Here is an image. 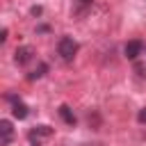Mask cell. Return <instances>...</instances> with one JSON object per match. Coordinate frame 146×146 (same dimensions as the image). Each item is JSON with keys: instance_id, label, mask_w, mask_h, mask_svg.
I'll use <instances>...</instances> for the list:
<instances>
[{"instance_id": "obj_1", "label": "cell", "mask_w": 146, "mask_h": 146, "mask_svg": "<svg viewBox=\"0 0 146 146\" xmlns=\"http://www.w3.org/2000/svg\"><path fill=\"white\" fill-rule=\"evenodd\" d=\"M78 50H80V46H78V41H75L73 36H62L59 43H57V55H59L64 62H71V59L78 55Z\"/></svg>"}, {"instance_id": "obj_2", "label": "cell", "mask_w": 146, "mask_h": 146, "mask_svg": "<svg viewBox=\"0 0 146 146\" xmlns=\"http://www.w3.org/2000/svg\"><path fill=\"white\" fill-rule=\"evenodd\" d=\"M50 137H52V128L50 125H34L27 132V139H30L32 146H43V141L50 139Z\"/></svg>"}, {"instance_id": "obj_3", "label": "cell", "mask_w": 146, "mask_h": 146, "mask_svg": "<svg viewBox=\"0 0 146 146\" xmlns=\"http://www.w3.org/2000/svg\"><path fill=\"white\" fill-rule=\"evenodd\" d=\"M32 57H34V48H32V46H21V48H16V52H14V62H16L18 66H25L27 62H32Z\"/></svg>"}, {"instance_id": "obj_4", "label": "cell", "mask_w": 146, "mask_h": 146, "mask_svg": "<svg viewBox=\"0 0 146 146\" xmlns=\"http://www.w3.org/2000/svg\"><path fill=\"white\" fill-rule=\"evenodd\" d=\"M9 100H11V114L18 119V121H23V119H27V114H30V110H27V105L21 100V98H16V96H7Z\"/></svg>"}, {"instance_id": "obj_5", "label": "cell", "mask_w": 146, "mask_h": 146, "mask_svg": "<svg viewBox=\"0 0 146 146\" xmlns=\"http://www.w3.org/2000/svg\"><path fill=\"white\" fill-rule=\"evenodd\" d=\"M141 50H144V43H141L139 39L128 41V43H125V48H123V52H125V57H128V59H137V57L141 55Z\"/></svg>"}, {"instance_id": "obj_6", "label": "cell", "mask_w": 146, "mask_h": 146, "mask_svg": "<svg viewBox=\"0 0 146 146\" xmlns=\"http://www.w3.org/2000/svg\"><path fill=\"white\" fill-rule=\"evenodd\" d=\"M0 132H2V141H0V146H9L11 139H14V128H11V123H9L7 119L0 121Z\"/></svg>"}, {"instance_id": "obj_7", "label": "cell", "mask_w": 146, "mask_h": 146, "mask_svg": "<svg viewBox=\"0 0 146 146\" xmlns=\"http://www.w3.org/2000/svg\"><path fill=\"white\" fill-rule=\"evenodd\" d=\"M91 5H94V0H73V16H78V18L87 16Z\"/></svg>"}, {"instance_id": "obj_8", "label": "cell", "mask_w": 146, "mask_h": 146, "mask_svg": "<svg viewBox=\"0 0 146 146\" xmlns=\"http://www.w3.org/2000/svg\"><path fill=\"white\" fill-rule=\"evenodd\" d=\"M59 116H62L64 123H68V125H75V121H78L75 114H73V110H71L68 105H62V107H59Z\"/></svg>"}, {"instance_id": "obj_9", "label": "cell", "mask_w": 146, "mask_h": 146, "mask_svg": "<svg viewBox=\"0 0 146 146\" xmlns=\"http://www.w3.org/2000/svg\"><path fill=\"white\" fill-rule=\"evenodd\" d=\"M46 71H48V66H46V64H41V66H39L36 71H32V73L27 75V80H39V78H41V75H43Z\"/></svg>"}, {"instance_id": "obj_10", "label": "cell", "mask_w": 146, "mask_h": 146, "mask_svg": "<svg viewBox=\"0 0 146 146\" xmlns=\"http://www.w3.org/2000/svg\"><path fill=\"white\" fill-rule=\"evenodd\" d=\"M137 119H139V123H146V107H144V110H139Z\"/></svg>"}, {"instance_id": "obj_11", "label": "cell", "mask_w": 146, "mask_h": 146, "mask_svg": "<svg viewBox=\"0 0 146 146\" xmlns=\"http://www.w3.org/2000/svg\"><path fill=\"white\" fill-rule=\"evenodd\" d=\"M0 41H2V43H5V41H7V27H5V30H2V32H0Z\"/></svg>"}]
</instances>
